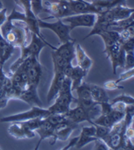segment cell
I'll list each match as a JSON object with an SVG mask.
<instances>
[{
    "label": "cell",
    "mask_w": 134,
    "mask_h": 150,
    "mask_svg": "<svg viewBox=\"0 0 134 150\" xmlns=\"http://www.w3.org/2000/svg\"><path fill=\"white\" fill-rule=\"evenodd\" d=\"M28 33L31 32L24 22L11 20L7 17L0 28V33L6 42L15 48L20 49L28 44Z\"/></svg>",
    "instance_id": "obj_1"
},
{
    "label": "cell",
    "mask_w": 134,
    "mask_h": 150,
    "mask_svg": "<svg viewBox=\"0 0 134 150\" xmlns=\"http://www.w3.org/2000/svg\"><path fill=\"white\" fill-rule=\"evenodd\" d=\"M15 2L22 8L23 12H18L15 8H13L7 18L24 22L31 33H33L41 39H44V36L40 33V28L38 23V17H37L32 12L30 0H15Z\"/></svg>",
    "instance_id": "obj_2"
},
{
    "label": "cell",
    "mask_w": 134,
    "mask_h": 150,
    "mask_svg": "<svg viewBox=\"0 0 134 150\" xmlns=\"http://www.w3.org/2000/svg\"><path fill=\"white\" fill-rule=\"evenodd\" d=\"M50 114L48 109H43L42 107L32 106L29 111L23 112L6 116L0 119V122H15V121H24L32 119H46Z\"/></svg>",
    "instance_id": "obj_3"
},
{
    "label": "cell",
    "mask_w": 134,
    "mask_h": 150,
    "mask_svg": "<svg viewBox=\"0 0 134 150\" xmlns=\"http://www.w3.org/2000/svg\"><path fill=\"white\" fill-rule=\"evenodd\" d=\"M38 26L40 30L48 29L55 33L57 36L58 37L61 43L69 42V40H73L70 34L71 30H70L69 25L64 23L61 19H57V22H54V23H48V22H46L45 20H41L38 18Z\"/></svg>",
    "instance_id": "obj_4"
},
{
    "label": "cell",
    "mask_w": 134,
    "mask_h": 150,
    "mask_svg": "<svg viewBox=\"0 0 134 150\" xmlns=\"http://www.w3.org/2000/svg\"><path fill=\"white\" fill-rule=\"evenodd\" d=\"M44 6L47 9V13L50 15V18L62 19L74 15L68 0H57L54 2L47 1L45 2Z\"/></svg>",
    "instance_id": "obj_5"
},
{
    "label": "cell",
    "mask_w": 134,
    "mask_h": 150,
    "mask_svg": "<svg viewBox=\"0 0 134 150\" xmlns=\"http://www.w3.org/2000/svg\"><path fill=\"white\" fill-rule=\"evenodd\" d=\"M107 59H109L112 63L113 72L115 75L117 67H124L125 63V51L122 48L120 42H116L108 46H105V50L103 51Z\"/></svg>",
    "instance_id": "obj_6"
},
{
    "label": "cell",
    "mask_w": 134,
    "mask_h": 150,
    "mask_svg": "<svg viewBox=\"0 0 134 150\" xmlns=\"http://www.w3.org/2000/svg\"><path fill=\"white\" fill-rule=\"evenodd\" d=\"M97 19V13H77V15L70 16L61 20L68 24L70 27L71 32L74 30L77 27H88V28H92L95 24Z\"/></svg>",
    "instance_id": "obj_7"
},
{
    "label": "cell",
    "mask_w": 134,
    "mask_h": 150,
    "mask_svg": "<svg viewBox=\"0 0 134 150\" xmlns=\"http://www.w3.org/2000/svg\"><path fill=\"white\" fill-rule=\"evenodd\" d=\"M74 91L77 92L78 95V98L75 99V103L77 105L82 106L86 109H92L98 104L92 99L87 83H85V82H82V84L77 87Z\"/></svg>",
    "instance_id": "obj_8"
},
{
    "label": "cell",
    "mask_w": 134,
    "mask_h": 150,
    "mask_svg": "<svg viewBox=\"0 0 134 150\" xmlns=\"http://www.w3.org/2000/svg\"><path fill=\"white\" fill-rule=\"evenodd\" d=\"M7 132L16 139H32L35 137V131L27 128L22 121L12 122L8 127Z\"/></svg>",
    "instance_id": "obj_9"
},
{
    "label": "cell",
    "mask_w": 134,
    "mask_h": 150,
    "mask_svg": "<svg viewBox=\"0 0 134 150\" xmlns=\"http://www.w3.org/2000/svg\"><path fill=\"white\" fill-rule=\"evenodd\" d=\"M64 75L71 80L72 83V91H74L77 87H79L82 84L83 78L87 75L88 72L80 69L79 66L73 67L72 64L64 70Z\"/></svg>",
    "instance_id": "obj_10"
},
{
    "label": "cell",
    "mask_w": 134,
    "mask_h": 150,
    "mask_svg": "<svg viewBox=\"0 0 134 150\" xmlns=\"http://www.w3.org/2000/svg\"><path fill=\"white\" fill-rule=\"evenodd\" d=\"M77 128H78V124L73 123L70 120H67L66 122H64L62 124L56 126L55 136H54L53 142L51 144L52 145L55 144L57 140H60V141L67 140L71 136V134L73 132V130Z\"/></svg>",
    "instance_id": "obj_11"
},
{
    "label": "cell",
    "mask_w": 134,
    "mask_h": 150,
    "mask_svg": "<svg viewBox=\"0 0 134 150\" xmlns=\"http://www.w3.org/2000/svg\"><path fill=\"white\" fill-rule=\"evenodd\" d=\"M98 138L96 137V128L94 125L91 127H82L80 134L78 137V140L75 146V149H80L84 146L94 142Z\"/></svg>",
    "instance_id": "obj_12"
},
{
    "label": "cell",
    "mask_w": 134,
    "mask_h": 150,
    "mask_svg": "<svg viewBox=\"0 0 134 150\" xmlns=\"http://www.w3.org/2000/svg\"><path fill=\"white\" fill-rule=\"evenodd\" d=\"M18 100H22V101L27 103L31 107L32 106L42 107V105H43L41 100H40L38 97V89H35V88L27 87L26 89L22 90L19 97H18Z\"/></svg>",
    "instance_id": "obj_13"
},
{
    "label": "cell",
    "mask_w": 134,
    "mask_h": 150,
    "mask_svg": "<svg viewBox=\"0 0 134 150\" xmlns=\"http://www.w3.org/2000/svg\"><path fill=\"white\" fill-rule=\"evenodd\" d=\"M65 77L66 76L63 72H57V71L54 72V76L51 82V86L49 87V90L47 95V100L48 103H50L52 100H54L57 97V95L64 83Z\"/></svg>",
    "instance_id": "obj_14"
},
{
    "label": "cell",
    "mask_w": 134,
    "mask_h": 150,
    "mask_svg": "<svg viewBox=\"0 0 134 150\" xmlns=\"http://www.w3.org/2000/svg\"><path fill=\"white\" fill-rule=\"evenodd\" d=\"M35 132H37L39 135V141L38 143V146H36V149H38L40 143L44 139H49V138L53 139L54 136H55V132H56V126L51 124L47 120L43 119L41 120V123H40L39 127L35 130Z\"/></svg>",
    "instance_id": "obj_15"
},
{
    "label": "cell",
    "mask_w": 134,
    "mask_h": 150,
    "mask_svg": "<svg viewBox=\"0 0 134 150\" xmlns=\"http://www.w3.org/2000/svg\"><path fill=\"white\" fill-rule=\"evenodd\" d=\"M75 42L74 40H69L64 43H61V45L58 48H56L55 50L56 53L60 55L62 58H64L66 61L72 63L73 59L75 58Z\"/></svg>",
    "instance_id": "obj_16"
},
{
    "label": "cell",
    "mask_w": 134,
    "mask_h": 150,
    "mask_svg": "<svg viewBox=\"0 0 134 150\" xmlns=\"http://www.w3.org/2000/svg\"><path fill=\"white\" fill-rule=\"evenodd\" d=\"M75 58L77 59V66H79L80 69H82L86 72H89L93 65V60L89 57V55L80 44L75 46Z\"/></svg>",
    "instance_id": "obj_17"
},
{
    "label": "cell",
    "mask_w": 134,
    "mask_h": 150,
    "mask_svg": "<svg viewBox=\"0 0 134 150\" xmlns=\"http://www.w3.org/2000/svg\"><path fill=\"white\" fill-rule=\"evenodd\" d=\"M87 86L90 92L92 99L97 103L99 104L101 103H107L110 101L108 94H107L105 88L99 86H97L95 84H90V83H87Z\"/></svg>",
    "instance_id": "obj_18"
},
{
    "label": "cell",
    "mask_w": 134,
    "mask_h": 150,
    "mask_svg": "<svg viewBox=\"0 0 134 150\" xmlns=\"http://www.w3.org/2000/svg\"><path fill=\"white\" fill-rule=\"evenodd\" d=\"M27 74H28V87L38 89L40 78H41L43 74L42 67L40 63L29 69L27 70Z\"/></svg>",
    "instance_id": "obj_19"
},
{
    "label": "cell",
    "mask_w": 134,
    "mask_h": 150,
    "mask_svg": "<svg viewBox=\"0 0 134 150\" xmlns=\"http://www.w3.org/2000/svg\"><path fill=\"white\" fill-rule=\"evenodd\" d=\"M91 4L99 11V13L105 10H110L118 6L127 5L126 0H92Z\"/></svg>",
    "instance_id": "obj_20"
},
{
    "label": "cell",
    "mask_w": 134,
    "mask_h": 150,
    "mask_svg": "<svg viewBox=\"0 0 134 150\" xmlns=\"http://www.w3.org/2000/svg\"><path fill=\"white\" fill-rule=\"evenodd\" d=\"M13 51L15 47L7 42L0 33V65L4 66V64L12 57Z\"/></svg>",
    "instance_id": "obj_21"
},
{
    "label": "cell",
    "mask_w": 134,
    "mask_h": 150,
    "mask_svg": "<svg viewBox=\"0 0 134 150\" xmlns=\"http://www.w3.org/2000/svg\"><path fill=\"white\" fill-rule=\"evenodd\" d=\"M110 12L112 13V16L114 21L123 20L130 17L134 13V9L132 7H129L126 6H118L112 9H110Z\"/></svg>",
    "instance_id": "obj_22"
},
{
    "label": "cell",
    "mask_w": 134,
    "mask_h": 150,
    "mask_svg": "<svg viewBox=\"0 0 134 150\" xmlns=\"http://www.w3.org/2000/svg\"><path fill=\"white\" fill-rule=\"evenodd\" d=\"M52 60L54 65V72H64V70L68 67L72 63L66 61L64 58L55 52V50H52Z\"/></svg>",
    "instance_id": "obj_23"
},
{
    "label": "cell",
    "mask_w": 134,
    "mask_h": 150,
    "mask_svg": "<svg viewBox=\"0 0 134 150\" xmlns=\"http://www.w3.org/2000/svg\"><path fill=\"white\" fill-rule=\"evenodd\" d=\"M98 36L102 38L105 46H108L116 42H120V33L116 31H112V30L105 31L101 33Z\"/></svg>",
    "instance_id": "obj_24"
},
{
    "label": "cell",
    "mask_w": 134,
    "mask_h": 150,
    "mask_svg": "<svg viewBox=\"0 0 134 150\" xmlns=\"http://www.w3.org/2000/svg\"><path fill=\"white\" fill-rule=\"evenodd\" d=\"M31 7L34 15L38 17L41 13H47V9L43 5V0H30Z\"/></svg>",
    "instance_id": "obj_25"
},
{
    "label": "cell",
    "mask_w": 134,
    "mask_h": 150,
    "mask_svg": "<svg viewBox=\"0 0 134 150\" xmlns=\"http://www.w3.org/2000/svg\"><path fill=\"white\" fill-rule=\"evenodd\" d=\"M117 102H122L127 105H133L134 104V98L131 95H128L125 93H122L116 96L115 98H114L112 101H109L110 103H117Z\"/></svg>",
    "instance_id": "obj_26"
},
{
    "label": "cell",
    "mask_w": 134,
    "mask_h": 150,
    "mask_svg": "<svg viewBox=\"0 0 134 150\" xmlns=\"http://www.w3.org/2000/svg\"><path fill=\"white\" fill-rule=\"evenodd\" d=\"M92 125H94L96 128V137L98 139H102V140H104L106 138V136L108 135V133L110 131V129H111V128H108V127H104V126L94 124V123H92Z\"/></svg>",
    "instance_id": "obj_27"
},
{
    "label": "cell",
    "mask_w": 134,
    "mask_h": 150,
    "mask_svg": "<svg viewBox=\"0 0 134 150\" xmlns=\"http://www.w3.org/2000/svg\"><path fill=\"white\" fill-rule=\"evenodd\" d=\"M134 66V51L125 52V63L124 69L127 70L130 69H133Z\"/></svg>",
    "instance_id": "obj_28"
},
{
    "label": "cell",
    "mask_w": 134,
    "mask_h": 150,
    "mask_svg": "<svg viewBox=\"0 0 134 150\" xmlns=\"http://www.w3.org/2000/svg\"><path fill=\"white\" fill-rule=\"evenodd\" d=\"M3 67L4 66L0 65V98H6V92L4 89V81H5L6 74L5 73L3 69Z\"/></svg>",
    "instance_id": "obj_29"
},
{
    "label": "cell",
    "mask_w": 134,
    "mask_h": 150,
    "mask_svg": "<svg viewBox=\"0 0 134 150\" xmlns=\"http://www.w3.org/2000/svg\"><path fill=\"white\" fill-rule=\"evenodd\" d=\"M104 88L105 90H108V91H114V90H121V89H124V86H121L119 83H117L116 81L114 80H110V81H107L104 84Z\"/></svg>",
    "instance_id": "obj_30"
},
{
    "label": "cell",
    "mask_w": 134,
    "mask_h": 150,
    "mask_svg": "<svg viewBox=\"0 0 134 150\" xmlns=\"http://www.w3.org/2000/svg\"><path fill=\"white\" fill-rule=\"evenodd\" d=\"M133 74H134V70L133 69H127L125 70L123 74H121L120 76L118 77L117 80H115L117 83H121V82H124V81H126L128 79H131L133 77Z\"/></svg>",
    "instance_id": "obj_31"
},
{
    "label": "cell",
    "mask_w": 134,
    "mask_h": 150,
    "mask_svg": "<svg viewBox=\"0 0 134 150\" xmlns=\"http://www.w3.org/2000/svg\"><path fill=\"white\" fill-rule=\"evenodd\" d=\"M94 142H95V146H94L93 149H95V150H109L110 149L109 146L100 139H97Z\"/></svg>",
    "instance_id": "obj_32"
},
{
    "label": "cell",
    "mask_w": 134,
    "mask_h": 150,
    "mask_svg": "<svg viewBox=\"0 0 134 150\" xmlns=\"http://www.w3.org/2000/svg\"><path fill=\"white\" fill-rule=\"evenodd\" d=\"M112 105V109L114 111H117V112H125L127 104L122 103V102H117V103H111Z\"/></svg>",
    "instance_id": "obj_33"
},
{
    "label": "cell",
    "mask_w": 134,
    "mask_h": 150,
    "mask_svg": "<svg viewBox=\"0 0 134 150\" xmlns=\"http://www.w3.org/2000/svg\"><path fill=\"white\" fill-rule=\"evenodd\" d=\"M77 140H78V137H76V138L73 139L69 142V144H68V145H67L66 146H64V148H62V149H63V150L74 149V148H75V146H76V143H77Z\"/></svg>",
    "instance_id": "obj_34"
},
{
    "label": "cell",
    "mask_w": 134,
    "mask_h": 150,
    "mask_svg": "<svg viewBox=\"0 0 134 150\" xmlns=\"http://www.w3.org/2000/svg\"><path fill=\"white\" fill-rule=\"evenodd\" d=\"M6 8L4 7L2 10H0V28H1V25L6 20Z\"/></svg>",
    "instance_id": "obj_35"
},
{
    "label": "cell",
    "mask_w": 134,
    "mask_h": 150,
    "mask_svg": "<svg viewBox=\"0 0 134 150\" xmlns=\"http://www.w3.org/2000/svg\"><path fill=\"white\" fill-rule=\"evenodd\" d=\"M8 99L7 98H0V109L5 108L7 103H8Z\"/></svg>",
    "instance_id": "obj_36"
},
{
    "label": "cell",
    "mask_w": 134,
    "mask_h": 150,
    "mask_svg": "<svg viewBox=\"0 0 134 150\" xmlns=\"http://www.w3.org/2000/svg\"><path fill=\"white\" fill-rule=\"evenodd\" d=\"M4 8V5H3V3H2V1L0 0V10H2Z\"/></svg>",
    "instance_id": "obj_37"
}]
</instances>
